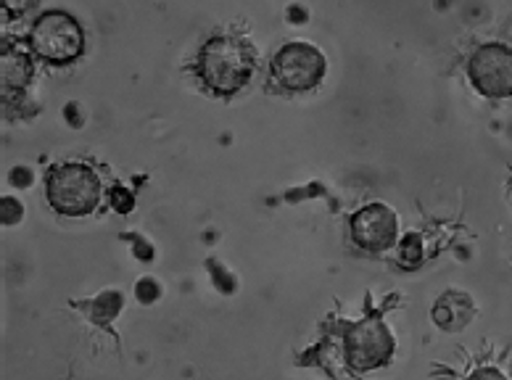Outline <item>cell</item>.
<instances>
[{"instance_id": "obj_1", "label": "cell", "mask_w": 512, "mask_h": 380, "mask_svg": "<svg viewBox=\"0 0 512 380\" xmlns=\"http://www.w3.org/2000/svg\"><path fill=\"white\" fill-rule=\"evenodd\" d=\"M198 77L214 95H233L254 72V53L249 43L233 35H217L206 40V45L198 53Z\"/></svg>"}, {"instance_id": "obj_2", "label": "cell", "mask_w": 512, "mask_h": 380, "mask_svg": "<svg viewBox=\"0 0 512 380\" xmlns=\"http://www.w3.org/2000/svg\"><path fill=\"white\" fill-rule=\"evenodd\" d=\"M48 204L66 217H85L101 201V180L85 164H61L48 172L45 180Z\"/></svg>"}, {"instance_id": "obj_3", "label": "cell", "mask_w": 512, "mask_h": 380, "mask_svg": "<svg viewBox=\"0 0 512 380\" xmlns=\"http://www.w3.org/2000/svg\"><path fill=\"white\" fill-rule=\"evenodd\" d=\"M82 43H85V37H82L80 24L66 11H45L32 24V51L51 64H69L77 59L82 53Z\"/></svg>"}, {"instance_id": "obj_4", "label": "cell", "mask_w": 512, "mask_h": 380, "mask_svg": "<svg viewBox=\"0 0 512 380\" xmlns=\"http://www.w3.org/2000/svg\"><path fill=\"white\" fill-rule=\"evenodd\" d=\"M328 61L317 51L315 45L309 43H288L283 45L275 59H272V77L280 88L293 90H312L320 85L325 77Z\"/></svg>"}, {"instance_id": "obj_5", "label": "cell", "mask_w": 512, "mask_h": 380, "mask_svg": "<svg viewBox=\"0 0 512 380\" xmlns=\"http://www.w3.org/2000/svg\"><path fill=\"white\" fill-rule=\"evenodd\" d=\"M394 354V336L381 317H365L346 328V359L357 370L386 365Z\"/></svg>"}, {"instance_id": "obj_6", "label": "cell", "mask_w": 512, "mask_h": 380, "mask_svg": "<svg viewBox=\"0 0 512 380\" xmlns=\"http://www.w3.org/2000/svg\"><path fill=\"white\" fill-rule=\"evenodd\" d=\"M468 74L473 88L489 98L512 95V48L502 43L481 45L468 61Z\"/></svg>"}, {"instance_id": "obj_7", "label": "cell", "mask_w": 512, "mask_h": 380, "mask_svg": "<svg viewBox=\"0 0 512 380\" xmlns=\"http://www.w3.org/2000/svg\"><path fill=\"white\" fill-rule=\"evenodd\" d=\"M352 235L367 251H386L396 241V214L386 204H370L352 217Z\"/></svg>"}, {"instance_id": "obj_8", "label": "cell", "mask_w": 512, "mask_h": 380, "mask_svg": "<svg viewBox=\"0 0 512 380\" xmlns=\"http://www.w3.org/2000/svg\"><path fill=\"white\" fill-rule=\"evenodd\" d=\"M32 80V59L24 51L8 45L0 56V82L6 90H22Z\"/></svg>"}, {"instance_id": "obj_9", "label": "cell", "mask_w": 512, "mask_h": 380, "mask_svg": "<svg viewBox=\"0 0 512 380\" xmlns=\"http://www.w3.org/2000/svg\"><path fill=\"white\" fill-rule=\"evenodd\" d=\"M88 309H90V317H93L96 322L114 320L119 309H122V293H117V291L103 293L101 299L93 301Z\"/></svg>"}, {"instance_id": "obj_10", "label": "cell", "mask_w": 512, "mask_h": 380, "mask_svg": "<svg viewBox=\"0 0 512 380\" xmlns=\"http://www.w3.org/2000/svg\"><path fill=\"white\" fill-rule=\"evenodd\" d=\"M460 299L462 296H452V293H449V296H444V299L436 304V309H433V317H436V322H439L441 328L452 330V317L457 320V328H462V325L468 322V315H457V309H454L457 304H460Z\"/></svg>"}, {"instance_id": "obj_11", "label": "cell", "mask_w": 512, "mask_h": 380, "mask_svg": "<svg viewBox=\"0 0 512 380\" xmlns=\"http://www.w3.org/2000/svg\"><path fill=\"white\" fill-rule=\"evenodd\" d=\"M423 256V243H420V235H407L402 243V259L404 264H417Z\"/></svg>"}, {"instance_id": "obj_12", "label": "cell", "mask_w": 512, "mask_h": 380, "mask_svg": "<svg viewBox=\"0 0 512 380\" xmlns=\"http://www.w3.org/2000/svg\"><path fill=\"white\" fill-rule=\"evenodd\" d=\"M0 212H3V225H14L22 217V206L16 198H3L0 201Z\"/></svg>"}, {"instance_id": "obj_13", "label": "cell", "mask_w": 512, "mask_h": 380, "mask_svg": "<svg viewBox=\"0 0 512 380\" xmlns=\"http://www.w3.org/2000/svg\"><path fill=\"white\" fill-rule=\"evenodd\" d=\"M111 201H114V206H117L119 212H130L132 196H130V193H127L125 188L114 190V193H111Z\"/></svg>"}, {"instance_id": "obj_14", "label": "cell", "mask_w": 512, "mask_h": 380, "mask_svg": "<svg viewBox=\"0 0 512 380\" xmlns=\"http://www.w3.org/2000/svg\"><path fill=\"white\" fill-rule=\"evenodd\" d=\"M138 296H140V301H154L156 296H159V285L154 283V280H143V283L138 285Z\"/></svg>"}, {"instance_id": "obj_15", "label": "cell", "mask_w": 512, "mask_h": 380, "mask_svg": "<svg viewBox=\"0 0 512 380\" xmlns=\"http://www.w3.org/2000/svg\"><path fill=\"white\" fill-rule=\"evenodd\" d=\"M468 380H507V378L499 373L497 367H478L476 373L470 375Z\"/></svg>"}, {"instance_id": "obj_16", "label": "cell", "mask_w": 512, "mask_h": 380, "mask_svg": "<svg viewBox=\"0 0 512 380\" xmlns=\"http://www.w3.org/2000/svg\"><path fill=\"white\" fill-rule=\"evenodd\" d=\"M11 183H14L16 188H27V185L32 183V172H27L24 167H16L14 172H11Z\"/></svg>"}]
</instances>
